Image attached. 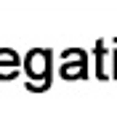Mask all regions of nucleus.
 <instances>
[]
</instances>
